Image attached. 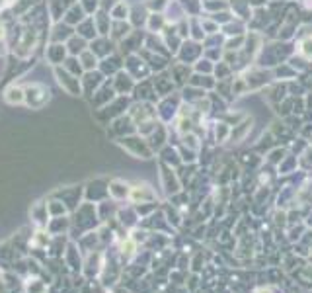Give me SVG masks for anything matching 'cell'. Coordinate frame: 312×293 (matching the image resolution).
<instances>
[{
	"label": "cell",
	"instance_id": "1",
	"mask_svg": "<svg viewBox=\"0 0 312 293\" xmlns=\"http://www.w3.org/2000/svg\"><path fill=\"white\" fill-rule=\"evenodd\" d=\"M129 195H131V199H133V201H139V199H141V201H143V199H155L156 197L155 192H153L147 184H143V186H141V184H139V186H135V188L131 190V194H129Z\"/></svg>",
	"mask_w": 312,
	"mask_h": 293
},
{
	"label": "cell",
	"instance_id": "2",
	"mask_svg": "<svg viewBox=\"0 0 312 293\" xmlns=\"http://www.w3.org/2000/svg\"><path fill=\"white\" fill-rule=\"evenodd\" d=\"M4 98H6L8 104H22L25 100V94H23V90L20 86H10L6 90V94H4Z\"/></svg>",
	"mask_w": 312,
	"mask_h": 293
},
{
	"label": "cell",
	"instance_id": "3",
	"mask_svg": "<svg viewBox=\"0 0 312 293\" xmlns=\"http://www.w3.org/2000/svg\"><path fill=\"white\" fill-rule=\"evenodd\" d=\"M301 55L307 57V59H312V37H307L301 41V47H299Z\"/></svg>",
	"mask_w": 312,
	"mask_h": 293
},
{
	"label": "cell",
	"instance_id": "4",
	"mask_svg": "<svg viewBox=\"0 0 312 293\" xmlns=\"http://www.w3.org/2000/svg\"><path fill=\"white\" fill-rule=\"evenodd\" d=\"M12 2H14V0H0V10H2V8H6V6H10Z\"/></svg>",
	"mask_w": 312,
	"mask_h": 293
},
{
	"label": "cell",
	"instance_id": "5",
	"mask_svg": "<svg viewBox=\"0 0 312 293\" xmlns=\"http://www.w3.org/2000/svg\"><path fill=\"white\" fill-rule=\"evenodd\" d=\"M4 35H6V29H4V25H0V41L4 39Z\"/></svg>",
	"mask_w": 312,
	"mask_h": 293
},
{
	"label": "cell",
	"instance_id": "6",
	"mask_svg": "<svg viewBox=\"0 0 312 293\" xmlns=\"http://www.w3.org/2000/svg\"><path fill=\"white\" fill-rule=\"evenodd\" d=\"M256 293H271V292H269V290H258Z\"/></svg>",
	"mask_w": 312,
	"mask_h": 293
}]
</instances>
